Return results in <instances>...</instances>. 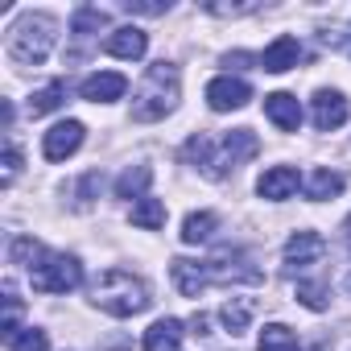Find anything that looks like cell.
I'll list each match as a JSON object with an SVG mask.
<instances>
[{"label": "cell", "mask_w": 351, "mask_h": 351, "mask_svg": "<svg viewBox=\"0 0 351 351\" xmlns=\"http://www.w3.org/2000/svg\"><path fill=\"white\" fill-rule=\"evenodd\" d=\"M178 95H182V83H178V66L173 62H153L141 79V87L132 91V120L136 124H153L161 116H169L178 108Z\"/></svg>", "instance_id": "obj_1"}, {"label": "cell", "mask_w": 351, "mask_h": 351, "mask_svg": "<svg viewBox=\"0 0 351 351\" xmlns=\"http://www.w3.org/2000/svg\"><path fill=\"white\" fill-rule=\"evenodd\" d=\"M91 302H95L104 314H112V318H132V314L149 310L153 298H149V285H145L141 277H132V273H124V269H108V273L95 277Z\"/></svg>", "instance_id": "obj_2"}, {"label": "cell", "mask_w": 351, "mask_h": 351, "mask_svg": "<svg viewBox=\"0 0 351 351\" xmlns=\"http://www.w3.org/2000/svg\"><path fill=\"white\" fill-rule=\"evenodd\" d=\"M58 42V21L50 13H25L17 25H13V42H9V54L21 62V66H42L50 58Z\"/></svg>", "instance_id": "obj_3"}, {"label": "cell", "mask_w": 351, "mask_h": 351, "mask_svg": "<svg viewBox=\"0 0 351 351\" xmlns=\"http://www.w3.org/2000/svg\"><path fill=\"white\" fill-rule=\"evenodd\" d=\"M29 281L38 293H71L83 285V265L79 256H66V252H46L34 269H29Z\"/></svg>", "instance_id": "obj_4"}, {"label": "cell", "mask_w": 351, "mask_h": 351, "mask_svg": "<svg viewBox=\"0 0 351 351\" xmlns=\"http://www.w3.org/2000/svg\"><path fill=\"white\" fill-rule=\"evenodd\" d=\"M207 281H215V285H232V281L256 285V281H261V269H256L244 252L223 248L219 256H211V261H207Z\"/></svg>", "instance_id": "obj_5"}, {"label": "cell", "mask_w": 351, "mask_h": 351, "mask_svg": "<svg viewBox=\"0 0 351 351\" xmlns=\"http://www.w3.org/2000/svg\"><path fill=\"white\" fill-rule=\"evenodd\" d=\"M261 153V141H256V132L252 128H232L223 141H219V178L228 169H236V165H244L248 157H256Z\"/></svg>", "instance_id": "obj_6"}, {"label": "cell", "mask_w": 351, "mask_h": 351, "mask_svg": "<svg viewBox=\"0 0 351 351\" xmlns=\"http://www.w3.org/2000/svg\"><path fill=\"white\" fill-rule=\"evenodd\" d=\"M248 99H252V87H248L244 79L219 75V79L207 83V104H211V112H236V108H244Z\"/></svg>", "instance_id": "obj_7"}, {"label": "cell", "mask_w": 351, "mask_h": 351, "mask_svg": "<svg viewBox=\"0 0 351 351\" xmlns=\"http://www.w3.org/2000/svg\"><path fill=\"white\" fill-rule=\"evenodd\" d=\"M322 252H326V240H322L318 232H293V236L285 240V269H289V273H293V269H310V265L322 261Z\"/></svg>", "instance_id": "obj_8"}, {"label": "cell", "mask_w": 351, "mask_h": 351, "mask_svg": "<svg viewBox=\"0 0 351 351\" xmlns=\"http://www.w3.org/2000/svg\"><path fill=\"white\" fill-rule=\"evenodd\" d=\"M310 116H314V128L318 132H335L339 124H347V99L339 91H314L310 99Z\"/></svg>", "instance_id": "obj_9"}, {"label": "cell", "mask_w": 351, "mask_h": 351, "mask_svg": "<svg viewBox=\"0 0 351 351\" xmlns=\"http://www.w3.org/2000/svg\"><path fill=\"white\" fill-rule=\"evenodd\" d=\"M83 124L79 120H62V124H54L50 132H46V141H42V153H46V161H66L79 145H83Z\"/></svg>", "instance_id": "obj_10"}, {"label": "cell", "mask_w": 351, "mask_h": 351, "mask_svg": "<svg viewBox=\"0 0 351 351\" xmlns=\"http://www.w3.org/2000/svg\"><path fill=\"white\" fill-rule=\"evenodd\" d=\"M169 277H173V289H178L182 298H199L211 281H207V261H169Z\"/></svg>", "instance_id": "obj_11"}, {"label": "cell", "mask_w": 351, "mask_h": 351, "mask_svg": "<svg viewBox=\"0 0 351 351\" xmlns=\"http://www.w3.org/2000/svg\"><path fill=\"white\" fill-rule=\"evenodd\" d=\"M298 58H302V42L289 38V34H281L273 46H265V54H261V71H269V75H285V71L298 66Z\"/></svg>", "instance_id": "obj_12"}, {"label": "cell", "mask_w": 351, "mask_h": 351, "mask_svg": "<svg viewBox=\"0 0 351 351\" xmlns=\"http://www.w3.org/2000/svg\"><path fill=\"white\" fill-rule=\"evenodd\" d=\"M79 91H83V99H91V104H112V99H120V95L128 91V79L116 75V71H99V75H87Z\"/></svg>", "instance_id": "obj_13"}, {"label": "cell", "mask_w": 351, "mask_h": 351, "mask_svg": "<svg viewBox=\"0 0 351 351\" xmlns=\"http://www.w3.org/2000/svg\"><path fill=\"white\" fill-rule=\"evenodd\" d=\"M265 116H269L281 132H298V124H302V104H298V95H289V91H273V95H265Z\"/></svg>", "instance_id": "obj_14"}, {"label": "cell", "mask_w": 351, "mask_h": 351, "mask_svg": "<svg viewBox=\"0 0 351 351\" xmlns=\"http://www.w3.org/2000/svg\"><path fill=\"white\" fill-rule=\"evenodd\" d=\"M293 191H298V169L293 165H273V169L261 173V182H256V195L261 199H273V203L289 199Z\"/></svg>", "instance_id": "obj_15"}, {"label": "cell", "mask_w": 351, "mask_h": 351, "mask_svg": "<svg viewBox=\"0 0 351 351\" xmlns=\"http://www.w3.org/2000/svg\"><path fill=\"white\" fill-rule=\"evenodd\" d=\"M104 50H108L112 58H128V62H136V58H145V50H149V38H145L136 25H124V29H112V34H108Z\"/></svg>", "instance_id": "obj_16"}, {"label": "cell", "mask_w": 351, "mask_h": 351, "mask_svg": "<svg viewBox=\"0 0 351 351\" xmlns=\"http://www.w3.org/2000/svg\"><path fill=\"white\" fill-rule=\"evenodd\" d=\"M145 351H182V322L178 318H157L145 330Z\"/></svg>", "instance_id": "obj_17"}, {"label": "cell", "mask_w": 351, "mask_h": 351, "mask_svg": "<svg viewBox=\"0 0 351 351\" xmlns=\"http://www.w3.org/2000/svg\"><path fill=\"white\" fill-rule=\"evenodd\" d=\"M186 161L199 165L203 173H211V178H219V149H215V141L207 132H199V136L186 141Z\"/></svg>", "instance_id": "obj_18"}, {"label": "cell", "mask_w": 351, "mask_h": 351, "mask_svg": "<svg viewBox=\"0 0 351 351\" xmlns=\"http://www.w3.org/2000/svg\"><path fill=\"white\" fill-rule=\"evenodd\" d=\"M149 182H153V169L149 165H128L120 178H116V199H145V191H149Z\"/></svg>", "instance_id": "obj_19"}, {"label": "cell", "mask_w": 351, "mask_h": 351, "mask_svg": "<svg viewBox=\"0 0 351 351\" xmlns=\"http://www.w3.org/2000/svg\"><path fill=\"white\" fill-rule=\"evenodd\" d=\"M339 191H343V173H335V169H310L306 173V199L322 203V199H335Z\"/></svg>", "instance_id": "obj_20"}, {"label": "cell", "mask_w": 351, "mask_h": 351, "mask_svg": "<svg viewBox=\"0 0 351 351\" xmlns=\"http://www.w3.org/2000/svg\"><path fill=\"white\" fill-rule=\"evenodd\" d=\"M252 314H256V302H252V298H232V302H223V310H219V318H223V326H228L232 335H244L248 322H252Z\"/></svg>", "instance_id": "obj_21"}, {"label": "cell", "mask_w": 351, "mask_h": 351, "mask_svg": "<svg viewBox=\"0 0 351 351\" xmlns=\"http://www.w3.org/2000/svg\"><path fill=\"white\" fill-rule=\"evenodd\" d=\"M256 351H298V335L285 322H269L256 339Z\"/></svg>", "instance_id": "obj_22"}, {"label": "cell", "mask_w": 351, "mask_h": 351, "mask_svg": "<svg viewBox=\"0 0 351 351\" xmlns=\"http://www.w3.org/2000/svg\"><path fill=\"white\" fill-rule=\"evenodd\" d=\"M99 29H108V13H104V9H95V5L75 9V17H71V34H75V38H91V34H99Z\"/></svg>", "instance_id": "obj_23"}, {"label": "cell", "mask_w": 351, "mask_h": 351, "mask_svg": "<svg viewBox=\"0 0 351 351\" xmlns=\"http://www.w3.org/2000/svg\"><path fill=\"white\" fill-rule=\"evenodd\" d=\"M62 99H66V83L54 79V83H46L42 91H34V99H29V116H46V112L62 108Z\"/></svg>", "instance_id": "obj_24"}, {"label": "cell", "mask_w": 351, "mask_h": 351, "mask_svg": "<svg viewBox=\"0 0 351 351\" xmlns=\"http://www.w3.org/2000/svg\"><path fill=\"white\" fill-rule=\"evenodd\" d=\"M165 223V203L161 199H141L136 207H132V228H145V232H157Z\"/></svg>", "instance_id": "obj_25"}, {"label": "cell", "mask_w": 351, "mask_h": 351, "mask_svg": "<svg viewBox=\"0 0 351 351\" xmlns=\"http://www.w3.org/2000/svg\"><path fill=\"white\" fill-rule=\"evenodd\" d=\"M215 215L211 211H195V215H186V223H182V240L186 244H203V240H211L215 236Z\"/></svg>", "instance_id": "obj_26"}, {"label": "cell", "mask_w": 351, "mask_h": 351, "mask_svg": "<svg viewBox=\"0 0 351 351\" xmlns=\"http://www.w3.org/2000/svg\"><path fill=\"white\" fill-rule=\"evenodd\" d=\"M42 256H46V252H42V244H38V240H29V236H17V240H13V248H9V261H13V265H25V269H34Z\"/></svg>", "instance_id": "obj_27"}, {"label": "cell", "mask_w": 351, "mask_h": 351, "mask_svg": "<svg viewBox=\"0 0 351 351\" xmlns=\"http://www.w3.org/2000/svg\"><path fill=\"white\" fill-rule=\"evenodd\" d=\"M298 302L306 310H326L330 306V289L322 281H298Z\"/></svg>", "instance_id": "obj_28"}, {"label": "cell", "mask_w": 351, "mask_h": 351, "mask_svg": "<svg viewBox=\"0 0 351 351\" xmlns=\"http://www.w3.org/2000/svg\"><path fill=\"white\" fill-rule=\"evenodd\" d=\"M9 351H50V339H46V330L29 326V330H21V335L9 343Z\"/></svg>", "instance_id": "obj_29"}, {"label": "cell", "mask_w": 351, "mask_h": 351, "mask_svg": "<svg viewBox=\"0 0 351 351\" xmlns=\"http://www.w3.org/2000/svg\"><path fill=\"white\" fill-rule=\"evenodd\" d=\"M124 13H141V17H161V13H169V0H124Z\"/></svg>", "instance_id": "obj_30"}, {"label": "cell", "mask_w": 351, "mask_h": 351, "mask_svg": "<svg viewBox=\"0 0 351 351\" xmlns=\"http://www.w3.org/2000/svg\"><path fill=\"white\" fill-rule=\"evenodd\" d=\"M99 186H104V173H99V169H91V173H87V178L79 182V203L87 207V203L95 199V191H99Z\"/></svg>", "instance_id": "obj_31"}, {"label": "cell", "mask_w": 351, "mask_h": 351, "mask_svg": "<svg viewBox=\"0 0 351 351\" xmlns=\"http://www.w3.org/2000/svg\"><path fill=\"white\" fill-rule=\"evenodd\" d=\"M17 169H21V153H17V145L9 141V145H5V186L17 178Z\"/></svg>", "instance_id": "obj_32"}, {"label": "cell", "mask_w": 351, "mask_h": 351, "mask_svg": "<svg viewBox=\"0 0 351 351\" xmlns=\"http://www.w3.org/2000/svg\"><path fill=\"white\" fill-rule=\"evenodd\" d=\"M191 326H195V335H211V330H207V318H203V314H195V322H191Z\"/></svg>", "instance_id": "obj_33"}, {"label": "cell", "mask_w": 351, "mask_h": 351, "mask_svg": "<svg viewBox=\"0 0 351 351\" xmlns=\"http://www.w3.org/2000/svg\"><path fill=\"white\" fill-rule=\"evenodd\" d=\"M343 232H347V244H351V215H347V223H343Z\"/></svg>", "instance_id": "obj_34"}, {"label": "cell", "mask_w": 351, "mask_h": 351, "mask_svg": "<svg viewBox=\"0 0 351 351\" xmlns=\"http://www.w3.org/2000/svg\"><path fill=\"white\" fill-rule=\"evenodd\" d=\"M347 293H351V277H347Z\"/></svg>", "instance_id": "obj_35"}]
</instances>
